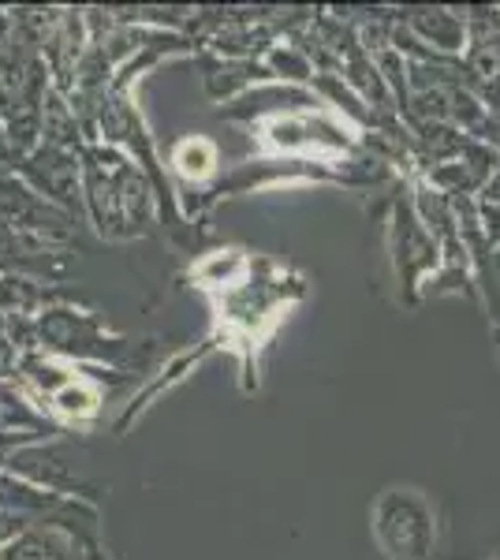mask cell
Returning a JSON list of instances; mask_svg holds the SVG:
<instances>
[{
  "label": "cell",
  "instance_id": "1",
  "mask_svg": "<svg viewBox=\"0 0 500 560\" xmlns=\"http://www.w3.org/2000/svg\"><path fill=\"white\" fill-rule=\"evenodd\" d=\"M377 549L385 560H433L438 549V509L415 486H393L370 512Z\"/></svg>",
  "mask_w": 500,
  "mask_h": 560
},
{
  "label": "cell",
  "instance_id": "2",
  "mask_svg": "<svg viewBox=\"0 0 500 560\" xmlns=\"http://www.w3.org/2000/svg\"><path fill=\"white\" fill-rule=\"evenodd\" d=\"M258 135L272 153H299V158H314L317 165H329L336 158H348L359 150L354 128L333 108L317 105L303 113H277L261 116Z\"/></svg>",
  "mask_w": 500,
  "mask_h": 560
},
{
  "label": "cell",
  "instance_id": "3",
  "mask_svg": "<svg viewBox=\"0 0 500 560\" xmlns=\"http://www.w3.org/2000/svg\"><path fill=\"white\" fill-rule=\"evenodd\" d=\"M388 250H393V273L399 295H404V303H415L422 295V288L438 277L444 250L441 240L418 221L411 202H396L393 224H388Z\"/></svg>",
  "mask_w": 500,
  "mask_h": 560
},
{
  "label": "cell",
  "instance_id": "4",
  "mask_svg": "<svg viewBox=\"0 0 500 560\" xmlns=\"http://www.w3.org/2000/svg\"><path fill=\"white\" fill-rule=\"evenodd\" d=\"M38 345L75 359H116L127 348L124 340H108L90 314L60 311V306L38 318Z\"/></svg>",
  "mask_w": 500,
  "mask_h": 560
},
{
  "label": "cell",
  "instance_id": "5",
  "mask_svg": "<svg viewBox=\"0 0 500 560\" xmlns=\"http://www.w3.org/2000/svg\"><path fill=\"white\" fill-rule=\"evenodd\" d=\"M407 31L415 34L426 49L441 52V57H463L470 42V20L456 15L452 8H418L415 15H407Z\"/></svg>",
  "mask_w": 500,
  "mask_h": 560
},
{
  "label": "cell",
  "instance_id": "6",
  "mask_svg": "<svg viewBox=\"0 0 500 560\" xmlns=\"http://www.w3.org/2000/svg\"><path fill=\"white\" fill-rule=\"evenodd\" d=\"M0 560H86V553L71 527L38 523V527H26L12 546L0 549Z\"/></svg>",
  "mask_w": 500,
  "mask_h": 560
},
{
  "label": "cell",
  "instance_id": "7",
  "mask_svg": "<svg viewBox=\"0 0 500 560\" xmlns=\"http://www.w3.org/2000/svg\"><path fill=\"white\" fill-rule=\"evenodd\" d=\"M23 176L31 179L38 191L49 198H60V202H71V195H79V165L71 158V150L49 147L42 142L31 158H23Z\"/></svg>",
  "mask_w": 500,
  "mask_h": 560
},
{
  "label": "cell",
  "instance_id": "8",
  "mask_svg": "<svg viewBox=\"0 0 500 560\" xmlns=\"http://www.w3.org/2000/svg\"><path fill=\"white\" fill-rule=\"evenodd\" d=\"M4 471L26 478V482L42 486V490H71V486H79V478L71 475V467L63 464L57 453H45L42 445H26L20 453H12L4 459Z\"/></svg>",
  "mask_w": 500,
  "mask_h": 560
},
{
  "label": "cell",
  "instance_id": "9",
  "mask_svg": "<svg viewBox=\"0 0 500 560\" xmlns=\"http://www.w3.org/2000/svg\"><path fill=\"white\" fill-rule=\"evenodd\" d=\"M60 433L57 422L49 415H42L34 404H26V396L20 388L0 382V438H34L45 441Z\"/></svg>",
  "mask_w": 500,
  "mask_h": 560
},
{
  "label": "cell",
  "instance_id": "10",
  "mask_svg": "<svg viewBox=\"0 0 500 560\" xmlns=\"http://www.w3.org/2000/svg\"><path fill=\"white\" fill-rule=\"evenodd\" d=\"M60 504H63L60 493L42 490V486L26 482V478L12 475V471H0V509L31 520V516H45V512L60 509Z\"/></svg>",
  "mask_w": 500,
  "mask_h": 560
},
{
  "label": "cell",
  "instance_id": "11",
  "mask_svg": "<svg viewBox=\"0 0 500 560\" xmlns=\"http://www.w3.org/2000/svg\"><path fill=\"white\" fill-rule=\"evenodd\" d=\"M261 65L269 68V75H272V83H284V86H306L311 83L314 86V79H317V68H314V60L306 57L299 45H284V42H277L272 49L261 57Z\"/></svg>",
  "mask_w": 500,
  "mask_h": 560
},
{
  "label": "cell",
  "instance_id": "12",
  "mask_svg": "<svg viewBox=\"0 0 500 560\" xmlns=\"http://www.w3.org/2000/svg\"><path fill=\"white\" fill-rule=\"evenodd\" d=\"M42 135H45V142H49V147H60V150L79 147V116H75V108L63 102V94H57V90H49V94H45Z\"/></svg>",
  "mask_w": 500,
  "mask_h": 560
},
{
  "label": "cell",
  "instance_id": "13",
  "mask_svg": "<svg viewBox=\"0 0 500 560\" xmlns=\"http://www.w3.org/2000/svg\"><path fill=\"white\" fill-rule=\"evenodd\" d=\"M172 165H176V173L190 179V184H202L217 173V147L202 135H190V139L176 142V150H172Z\"/></svg>",
  "mask_w": 500,
  "mask_h": 560
},
{
  "label": "cell",
  "instance_id": "14",
  "mask_svg": "<svg viewBox=\"0 0 500 560\" xmlns=\"http://www.w3.org/2000/svg\"><path fill=\"white\" fill-rule=\"evenodd\" d=\"M251 261L240 255V250H217V255H206L195 266V277L202 280L206 288H240L251 273Z\"/></svg>",
  "mask_w": 500,
  "mask_h": 560
},
{
  "label": "cell",
  "instance_id": "15",
  "mask_svg": "<svg viewBox=\"0 0 500 560\" xmlns=\"http://www.w3.org/2000/svg\"><path fill=\"white\" fill-rule=\"evenodd\" d=\"M97 404H102V396H97V388L86 377H75L68 388H60L53 396V411H60L63 419H86V415L97 411Z\"/></svg>",
  "mask_w": 500,
  "mask_h": 560
},
{
  "label": "cell",
  "instance_id": "16",
  "mask_svg": "<svg viewBox=\"0 0 500 560\" xmlns=\"http://www.w3.org/2000/svg\"><path fill=\"white\" fill-rule=\"evenodd\" d=\"M20 370L26 377L34 382V388H42L45 396H57L60 388H68L71 382H75V374H68L63 366H57V363H49V359H42L38 351H31V355H23V363H20Z\"/></svg>",
  "mask_w": 500,
  "mask_h": 560
},
{
  "label": "cell",
  "instance_id": "17",
  "mask_svg": "<svg viewBox=\"0 0 500 560\" xmlns=\"http://www.w3.org/2000/svg\"><path fill=\"white\" fill-rule=\"evenodd\" d=\"M26 527H31V520H23V516H15V512L0 509V549L12 546V541L20 538Z\"/></svg>",
  "mask_w": 500,
  "mask_h": 560
},
{
  "label": "cell",
  "instance_id": "18",
  "mask_svg": "<svg viewBox=\"0 0 500 560\" xmlns=\"http://www.w3.org/2000/svg\"><path fill=\"white\" fill-rule=\"evenodd\" d=\"M478 217H481V229L493 247H500V202H478Z\"/></svg>",
  "mask_w": 500,
  "mask_h": 560
},
{
  "label": "cell",
  "instance_id": "19",
  "mask_svg": "<svg viewBox=\"0 0 500 560\" xmlns=\"http://www.w3.org/2000/svg\"><path fill=\"white\" fill-rule=\"evenodd\" d=\"M23 363V351L8 340V332H0V377H12Z\"/></svg>",
  "mask_w": 500,
  "mask_h": 560
},
{
  "label": "cell",
  "instance_id": "20",
  "mask_svg": "<svg viewBox=\"0 0 500 560\" xmlns=\"http://www.w3.org/2000/svg\"><path fill=\"white\" fill-rule=\"evenodd\" d=\"M478 202H500V165H497V173H493V179H489V184H486V187H481Z\"/></svg>",
  "mask_w": 500,
  "mask_h": 560
},
{
  "label": "cell",
  "instance_id": "21",
  "mask_svg": "<svg viewBox=\"0 0 500 560\" xmlns=\"http://www.w3.org/2000/svg\"><path fill=\"white\" fill-rule=\"evenodd\" d=\"M4 158H15V153H12V142H8V131L0 128V161Z\"/></svg>",
  "mask_w": 500,
  "mask_h": 560
},
{
  "label": "cell",
  "instance_id": "22",
  "mask_svg": "<svg viewBox=\"0 0 500 560\" xmlns=\"http://www.w3.org/2000/svg\"><path fill=\"white\" fill-rule=\"evenodd\" d=\"M12 15H8V12H0V42H4L8 38V31H12Z\"/></svg>",
  "mask_w": 500,
  "mask_h": 560
}]
</instances>
